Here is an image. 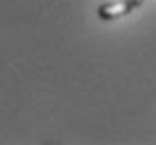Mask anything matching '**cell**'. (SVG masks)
Listing matches in <instances>:
<instances>
[{"label": "cell", "mask_w": 156, "mask_h": 145, "mask_svg": "<svg viewBox=\"0 0 156 145\" xmlns=\"http://www.w3.org/2000/svg\"><path fill=\"white\" fill-rule=\"evenodd\" d=\"M129 2H132V7H134V9H136V7H140V5H143V0H129Z\"/></svg>", "instance_id": "cell-2"}, {"label": "cell", "mask_w": 156, "mask_h": 145, "mask_svg": "<svg viewBox=\"0 0 156 145\" xmlns=\"http://www.w3.org/2000/svg\"><path fill=\"white\" fill-rule=\"evenodd\" d=\"M134 9L129 0H116V2H107V5H101L98 7V18L103 20H114L118 16H125Z\"/></svg>", "instance_id": "cell-1"}]
</instances>
